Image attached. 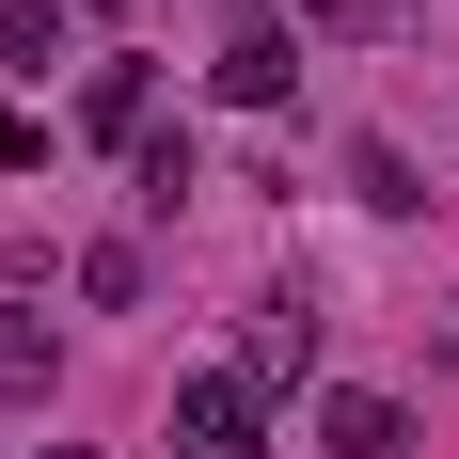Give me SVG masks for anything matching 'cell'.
<instances>
[{
    "label": "cell",
    "mask_w": 459,
    "mask_h": 459,
    "mask_svg": "<svg viewBox=\"0 0 459 459\" xmlns=\"http://www.w3.org/2000/svg\"><path fill=\"white\" fill-rule=\"evenodd\" d=\"M175 459H270V396H254L238 365L175 380Z\"/></svg>",
    "instance_id": "6da1fadb"
},
{
    "label": "cell",
    "mask_w": 459,
    "mask_h": 459,
    "mask_svg": "<svg viewBox=\"0 0 459 459\" xmlns=\"http://www.w3.org/2000/svg\"><path fill=\"white\" fill-rule=\"evenodd\" d=\"M222 95H238V111H285V95H301V48H285L270 16H254V32L222 48Z\"/></svg>",
    "instance_id": "7a4b0ae2"
},
{
    "label": "cell",
    "mask_w": 459,
    "mask_h": 459,
    "mask_svg": "<svg viewBox=\"0 0 459 459\" xmlns=\"http://www.w3.org/2000/svg\"><path fill=\"white\" fill-rule=\"evenodd\" d=\"M317 444H333V459H396V444H412V412L349 380V396H317Z\"/></svg>",
    "instance_id": "3957f363"
},
{
    "label": "cell",
    "mask_w": 459,
    "mask_h": 459,
    "mask_svg": "<svg viewBox=\"0 0 459 459\" xmlns=\"http://www.w3.org/2000/svg\"><path fill=\"white\" fill-rule=\"evenodd\" d=\"M301 365H317V317H301V285H285V301H254V365L238 380L270 396V380H301Z\"/></svg>",
    "instance_id": "277c9868"
},
{
    "label": "cell",
    "mask_w": 459,
    "mask_h": 459,
    "mask_svg": "<svg viewBox=\"0 0 459 459\" xmlns=\"http://www.w3.org/2000/svg\"><path fill=\"white\" fill-rule=\"evenodd\" d=\"M80 127L95 143H143V127H159V80H143V64H95V80H80Z\"/></svg>",
    "instance_id": "5b68a950"
},
{
    "label": "cell",
    "mask_w": 459,
    "mask_h": 459,
    "mask_svg": "<svg viewBox=\"0 0 459 459\" xmlns=\"http://www.w3.org/2000/svg\"><path fill=\"white\" fill-rule=\"evenodd\" d=\"M127 190L159 206V222H175L190 190H206V159H190V127H143V143H127Z\"/></svg>",
    "instance_id": "8992f818"
},
{
    "label": "cell",
    "mask_w": 459,
    "mask_h": 459,
    "mask_svg": "<svg viewBox=\"0 0 459 459\" xmlns=\"http://www.w3.org/2000/svg\"><path fill=\"white\" fill-rule=\"evenodd\" d=\"M349 190H365L380 222H412V206H428V175H412V143H349Z\"/></svg>",
    "instance_id": "52a82bcc"
},
{
    "label": "cell",
    "mask_w": 459,
    "mask_h": 459,
    "mask_svg": "<svg viewBox=\"0 0 459 459\" xmlns=\"http://www.w3.org/2000/svg\"><path fill=\"white\" fill-rule=\"evenodd\" d=\"M0 64H64V0H0Z\"/></svg>",
    "instance_id": "ba28073f"
},
{
    "label": "cell",
    "mask_w": 459,
    "mask_h": 459,
    "mask_svg": "<svg viewBox=\"0 0 459 459\" xmlns=\"http://www.w3.org/2000/svg\"><path fill=\"white\" fill-rule=\"evenodd\" d=\"M48 365H64V349H48V317H0V396H48Z\"/></svg>",
    "instance_id": "9c48e42d"
},
{
    "label": "cell",
    "mask_w": 459,
    "mask_h": 459,
    "mask_svg": "<svg viewBox=\"0 0 459 459\" xmlns=\"http://www.w3.org/2000/svg\"><path fill=\"white\" fill-rule=\"evenodd\" d=\"M80 301H143V238H95V254H80Z\"/></svg>",
    "instance_id": "30bf717a"
},
{
    "label": "cell",
    "mask_w": 459,
    "mask_h": 459,
    "mask_svg": "<svg viewBox=\"0 0 459 459\" xmlns=\"http://www.w3.org/2000/svg\"><path fill=\"white\" fill-rule=\"evenodd\" d=\"M301 16H317V32H396L412 0H301Z\"/></svg>",
    "instance_id": "8fae6325"
},
{
    "label": "cell",
    "mask_w": 459,
    "mask_h": 459,
    "mask_svg": "<svg viewBox=\"0 0 459 459\" xmlns=\"http://www.w3.org/2000/svg\"><path fill=\"white\" fill-rule=\"evenodd\" d=\"M48 159V111H16V95H0V175H32Z\"/></svg>",
    "instance_id": "7c38bea8"
},
{
    "label": "cell",
    "mask_w": 459,
    "mask_h": 459,
    "mask_svg": "<svg viewBox=\"0 0 459 459\" xmlns=\"http://www.w3.org/2000/svg\"><path fill=\"white\" fill-rule=\"evenodd\" d=\"M48 459H80V444H48Z\"/></svg>",
    "instance_id": "4fadbf2b"
},
{
    "label": "cell",
    "mask_w": 459,
    "mask_h": 459,
    "mask_svg": "<svg viewBox=\"0 0 459 459\" xmlns=\"http://www.w3.org/2000/svg\"><path fill=\"white\" fill-rule=\"evenodd\" d=\"M95 16H111V0H95Z\"/></svg>",
    "instance_id": "5bb4252c"
}]
</instances>
